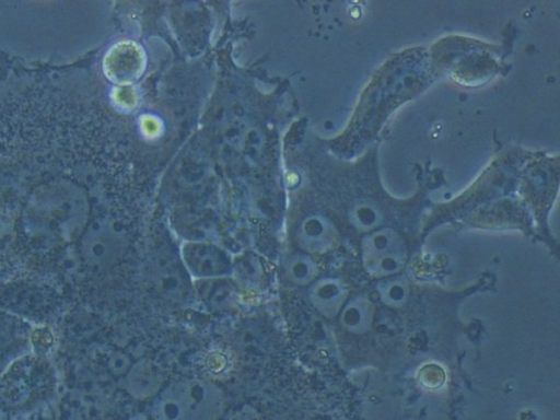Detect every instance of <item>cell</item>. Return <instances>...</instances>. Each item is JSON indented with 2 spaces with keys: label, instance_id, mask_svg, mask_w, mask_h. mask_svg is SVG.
Returning a JSON list of instances; mask_svg holds the SVG:
<instances>
[{
  "label": "cell",
  "instance_id": "6da1fadb",
  "mask_svg": "<svg viewBox=\"0 0 560 420\" xmlns=\"http://www.w3.org/2000/svg\"><path fill=\"white\" fill-rule=\"evenodd\" d=\"M221 395L205 381L186 380L168 387L161 398V420H210L217 415Z\"/></svg>",
  "mask_w": 560,
  "mask_h": 420
},
{
  "label": "cell",
  "instance_id": "7a4b0ae2",
  "mask_svg": "<svg viewBox=\"0 0 560 420\" xmlns=\"http://www.w3.org/2000/svg\"><path fill=\"white\" fill-rule=\"evenodd\" d=\"M34 328L20 315L0 307V378L34 346Z\"/></svg>",
  "mask_w": 560,
  "mask_h": 420
},
{
  "label": "cell",
  "instance_id": "3957f363",
  "mask_svg": "<svg viewBox=\"0 0 560 420\" xmlns=\"http://www.w3.org/2000/svg\"><path fill=\"white\" fill-rule=\"evenodd\" d=\"M128 385L138 395H151L162 382V375L149 361L141 360L128 372Z\"/></svg>",
  "mask_w": 560,
  "mask_h": 420
},
{
  "label": "cell",
  "instance_id": "277c9868",
  "mask_svg": "<svg viewBox=\"0 0 560 420\" xmlns=\"http://www.w3.org/2000/svg\"><path fill=\"white\" fill-rule=\"evenodd\" d=\"M285 277L288 280L303 284L308 281L312 271H310L307 265L303 260H292L287 265Z\"/></svg>",
  "mask_w": 560,
  "mask_h": 420
}]
</instances>
